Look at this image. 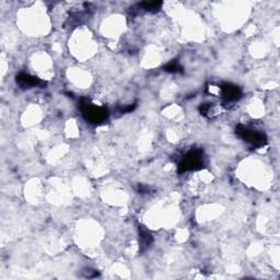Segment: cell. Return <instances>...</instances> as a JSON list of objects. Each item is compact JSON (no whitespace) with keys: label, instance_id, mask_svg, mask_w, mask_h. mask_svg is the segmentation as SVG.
Masks as SVG:
<instances>
[{"label":"cell","instance_id":"obj_1","mask_svg":"<svg viewBox=\"0 0 280 280\" xmlns=\"http://www.w3.org/2000/svg\"><path fill=\"white\" fill-rule=\"evenodd\" d=\"M80 109L82 116L87 122L91 124H103L109 118V112L105 108L97 107V105L91 103L89 100H82Z\"/></svg>","mask_w":280,"mask_h":280},{"label":"cell","instance_id":"obj_2","mask_svg":"<svg viewBox=\"0 0 280 280\" xmlns=\"http://www.w3.org/2000/svg\"><path fill=\"white\" fill-rule=\"evenodd\" d=\"M237 135L239 137L244 140L245 142L252 145L253 148L263 147L267 142V137L263 132L252 130V128L245 127L243 125H239L236 130Z\"/></svg>","mask_w":280,"mask_h":280},{"label":"cell","instance_id":"obj_3","mask_svg":"<svg viewBox=\"0 0 280 280\" xmlns=\"http://www.w3.org/2000/svg\"><path fill=\"white\" fill-rule=\"evenodd\" d=\"M205 165V158L201 150H192L188 152L179 164V171L181 173L187 171H196L203 168Z\"/></svg>","mask_w":280,"mask_h":280},{"label":"cell","instance_id":"obj_4","mask_svg":"<svg viewBox=\"0 0 280 280\" xmlns=\"http://www.w3.org/2000/svg\"><path fill=\"white\" fill-rule=\"evenodd\" d=\"M220 94L223 102L228 104L237 102L241 97L242 92L239 87L230 85V83H225V85L220 87Z\"/></svg>","mask_w":280,"mask_h":280},{"label":"cell","instance_id":"obj_5","mask_svg":"<svg viewBox=\"0 0 280 280\" xmlns=\"http://www.w3.org/2000/svg\"><path fill=\"white\" fill-rule=\"evenodd\" d=\"M17 83L22 89L43 88L44 86H46V82L45 81L28 73H19L17 75Z\"/></svg>","mask_w":280,"mask_h":280},{"label":"cell","instance_id":"obj_6","mask_svg":"<svg viewBox=\"0 0 280 280\" xmlns=\"http://www.w3.org/2000/svg\"><path fill=\"white\" fill-rule=\"evenodd\" d=\"M139 241H140V247L141 251H146V249L152 243V236L145 230L143 228L139 229Z\"/></svg>","mask_w":280,"mask_h":280},{"label":"cell","instance_id":"obj_7","mask_svg":"<svg viewBox=\"0 0 280 280\" xmlns=\"http://www.w3.org/2000/svg\"><path fill=\"white\" fill-rule=\"evenodd\" d=\"M162 7V3L152 2V3H141L139 4V8L148 12H158Z\"/></svg>","mask_w":280,"mask_h":280},{"label":"cell","instance_id":"obj_8","mask_svg":"<svg viewBox=\"0 0 280 280\" xmlns=\"http://www.w3.org/2000/svg\"><path fill=\"white\" fill-rule=\"evenodd\" d=\"M164 69L168 72H180V71H182V67L179 64V62H176V60H173V62L169 63L164 67Z\"/></svg>","mask_w":280,"mask_h":280},{"label":"cell","instance_id":"obj_9","mask_svg":"<svg viewBox=\"0 0 280 280\" xmlns=\"http://www.w3.org/2000/svg\"><path fill=\"white\" fill-rule=\"evenodd\" d=\"M135 108H136V105H135V104H133V105H128V107H124V108H119V109H117V112H118V114H125V113L132 112Z\"/></svg>","mask_w":280,"mask_h":280}]
</instances>
